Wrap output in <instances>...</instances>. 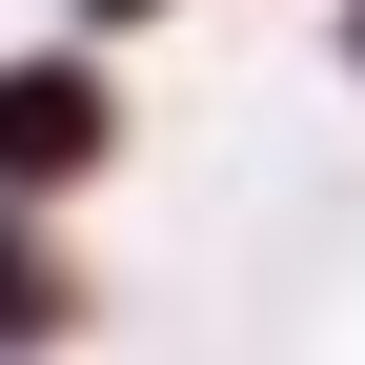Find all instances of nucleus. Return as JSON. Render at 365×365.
<instances>
[{
	"mask_svg": "<svg viewBox=\"0 0 365 365\" xmlns=\"http://www.w3.org/2000/svg\"><path fill=\"white\" fill-rule=\"evenodd\" d=\"M81 163H102V81H81V61H21V81H0V182L41 203V182H81Z\"/></svg>",
	"mask_w": 365,
	"mask_h": 365,
	"instance_id": "1",
	"label": "nucleus"
},
{
	"mask_svg": "<svg viewBox=\"0 0 365 365\" xmlns=\"http://www.w3.org/2000/svg\"><path fill=\"white\" fill-rule=\"evenodd\" d=\"M0 345H61V264H41L21 223H0Z\"/></svg>",
	"mask_w": 365,
	"mask_h": 365,
	"instance_id": "2",
	"label": "nucleus"
}]
</instances>
